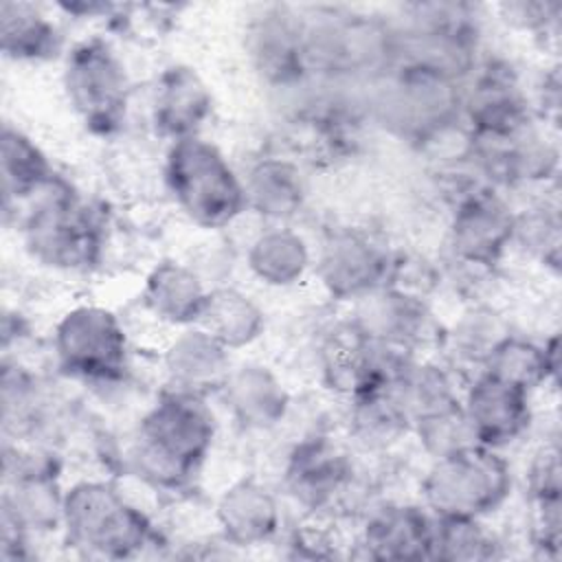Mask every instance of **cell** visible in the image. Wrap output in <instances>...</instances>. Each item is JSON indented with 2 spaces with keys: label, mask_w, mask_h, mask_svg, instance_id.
Segmentation results:
<instances>
[{
  "label": "cell",
  "mask_w": 562,
  "mask_h": 562,
  "mask_svg": "<svg viewBox=\"0 0 562 562\" xmlns=\"http://www.w3.org/2000/svg\"><path fill=\"white\" fill-rule=\"evenodd\" d=\"M53 349L59 367L79 380L105 384L127 371V336L119 316L101 305H77L55 325Z\"/></svg>",
  "instance_id": "52a82bcc"
},
{
  "label": "cell",
  "mask_w": 562,
  "mask_h": 562,
  "mask_svg": "<svg viewBox=\"0 0 562 562\" xmlns=\"http://www.w3.org/2000/svg\"><path fill=\"white\" fill-rule=\"evenodd\" d=\"M222 393L233 417L244 428L268 430L288 415L290 395L281 380L263 364L248 362L231 369Z\"/></svg>",
  "instance_id": "44dd1931"
},
{
  "label": "cell",
  "mask_w": 562,
  "mask_h": 562,
  "mask_svg": "<svg viewBox=\"0 0 562 562\" xmlns=\"http://www.w3.org/2000/svg\"><path fill=\"white\" fill-rule=\"evenodd\" d=\"M356 303L358 312L351 325L367 338L402 351H411L413 345L422 342L430 327L424 301L395 285L378 288Z\"/></svg>",
  "instance_id": "9a60e30c"
},
{
  "label": "cell",
  "mask_w": 562,
  "mask_h": 562,
  "mask_svg": "<svg viewBox=\"0 0 562 562\" xmlns=\"http://www.w3.org/2000/svg\"><path fill=\"white\" fill-rule=\"evenodd\" d=\"M411 430L417 432L424 450L432 457H446L450 452H457L465 446L476 443L470 430V424L465 419L461 397L448 404H441L428 413L417 415L411 422Z\"/></svg>",
  "instance_id": "4dcf8cb0"
},
{
  "label": "cell",
  "mask_w": 562,
  "mask_h": 562,
  "mask_svg": "<svg viewBox=\"0 0 562 562\" xmlns=\"http://www.w3.org/2000/svg\"><path fill=\"white\" fill-rule=\"evenodd\" d=\"M215 437V419L200 395L167 389L143 415L132 461L154 487L176 490L198 472Z\"/></svg>",
  "instance_id": "6da1fadb"
},
{
  "label": "cell",
  "mask_w": 562,
  "mask_h": 562,
  "mask_svg": "<svg viewBox=\"0 0 562 562\" xmlns=\"http://www.w3.org/2000/svg\"><path fill=\"white\" fill-rule=\"evenodd\" d=\"M516 213L492 189L465 193L452 213L450 248L463 263L490 268L514 244Z\"/></svg>",
  "instance_id": "8fae6325"
},
{
  "label": "cell",
  "mask_w": 562,
  "mask_h": 562,
  "mask_svg": "<svg viewBox=\"0 0 562 562\" xmlns=\"http://www.w3.org/2000/svg\"><path fill=\"white\" fill-rule=\"evenodd\" d=\"M435 518L417 505H386L378 509L362 531V547L375 560L432 558Z\"/></svg>",
  "instance_id": "d6986e66"
},
{
  "label": "cell",
  "mask_w": 562,
  "mask_h": 562,
  "mask_svg": "<svg viewBox=\"0 0 562 562\" xmlns=\"http://www.w3.org/2000/svg\"><path fill=\"white\" fill-rule=\"evenodd\" d=\"M231 351L204 327H189L178 334L162 353V369L169 389L204 397L222 391L231 373Z\"/></svg>",
  "instance_id": "2e32d148"
},
{
  "label": "cell",
  "mask_w": 562,
  "mask_h": 562,
  "mask_svg": "<svg viewBox=\"0 0 562 562\" xmlns=\"http://www.w3.org/2000/svg\"><path fill=\"white\" fill-rule=\"evenodd\" d=\"M560 452L555 446H544L536 452L531 465H529V492L531 501L547 503V501H560L562 481H560Z\"/></svg>",
  "instance_id": "836d02e7"
},
{
  "label": "cell",
  "mask_w": 562,
  "mask_h": 562,
  "mask_svg": "<svg viewBox=\"0 0 562 562\" xmlns=\"http://www.w3.org/2000/svg\"><path fill=\"white\" fill-rule=\"evenodd\" d=\"M64 90L90 132L105 136L125 121L130 79L105 40L90 37L70 48L64 66Z\"/></svg>",
  "instance_id": "8992f818"
},
{
  "label": "cell",
  "mask_w": 562,
  "mask_h": 562,
  "mask_svg": "<svg viewBox=\"0 0 562 562\" xmlns=\"http://www.w3.org/2000/svg\"><path fill=\"white\" fill-rule=\"evenodd\" d=\"M505 336H509V329L505 327L501 316H496L492 310L476 307L457 321L450 340L459 358L483 367L494 347Z\"/></svg>",
  "instance_id": "1f68e13d"
},
{
  "label": "cell",
  "mask_w": 562,
  "mask_h": 562,
  "mask_svg": "<svg viewBox=\"0 0 562 562\" xmlns=\"http://www.w3.org/2000/svg\"><path fill=\"white\" fill-rule=\"evenodd\" d=\"M198 325L217 338L228 351H237L252 345L263 334L266 318L263 310L241 290L215 288L209 290Z\"/></svg>",
  "instance_id": "83f0119b"
},
{
  "label": "cell",
  "mask_w": 562,
  "mask_h": 562,
  "mask_svg": "<svg viewBox=\"0 0 562 562\" xmlns=\"http://www.w3.org/2000/svg\"><path fill=\"white\" fill-rule=\"evenodd\" d=\"M209 290L198 272L178 261L156 263L143 285V303L160 323L189 327L198 325L206 305Z\"/></svg>",
  "instance_id": "7402d4cb"
},
{
  "label": "cell",
  "mask_w": 562,
  "mask_h": 562,
  "mask_svg": "<svg viewBox=\"0 0 562 562\" xmlns=\"http://www.w3.org/2000/svg\"><path fill=\"white\" fill-rule=\"evenodd\" d=\"M165 180L176 204L195 226L224 228L248 209L244 180L224 154L202 136L169 145Z\"/></svg>",
  "instance_id": "7a4b0ae2"
},
{
  "label": "cell",
  "mask_w": 562,
  "mask_h": 562,
  "mask_svg": "<svg viewBox=\"0 0 562 562\" xmlns=\"http://www.w3.org/2000/svg\"><path fill=\"white\" fill-rule=\"evenodd\" d=\"M24 241L42 266L81 270L97 261L101 233L94 213L66 189H57L26 215Z\"/></svg>",
  "instance_id": "ba28073f"
},
{
  "label": "cell",
  "mask_w": 562,
  "mask_h": 562,
  "mask_svg": "<svg viewBox=\"0 0 562 562\" xmlns=\"http://www.w3.org/2000/svg\"><path fill=\"white\" fill-rule=\"evenodd\" d=\"M248 50L257 70L272 83L290 88L310 72L305 20L290 7H266L248 29Z\"/></svg>",
  "instance_id": "4fadbf2b"
},
{
  "label": "cell",
  "mask_w": 562,
  "mask_h": 562,
  "mask_svg": "<svg viewBox=\"0 0 562 562\" xmlns=\"http://www.w3.org/2000/svg\"><path fill=\"white\" fill-rule=\"evenodd\" d=\"M461 406L474 441L492 450L514 443L531 424L529 393L485 371L465 389Z\"/></svg>",
  "instance_id": "7c38bea8"
},
{
  "label": "cell",
  "mask_w": 562,
  "mask_h": 562,
  "mask_svg": "<svg viewBox=\"0 0 562 562\" xmlns=\"http://www.w3.org/2000/svg\"><path fill=\"white\" fill-rule=\"evenodd\" d=\"M213 94L202 77L189 66L167 68L154 92L151 119L160 136L173 140L200 136L204 121L211 116Z\"/></svg>",
  "instance_id": "e0dca14e"
},
{
  "label": "cell",
  "mask_w": 562,
  "mask_h": 562,
  "mask_svg": "<svg viewBox=\"0 0 562 562\" xmlns=\"http://www.w3.org/2000/svg\"><path fill=\"white\" fill-rule=\"evenodd\" d=\"M498 540L490 533L481 518H437L432 558L448 562H474L498 558Z\"/></svg>",
  "instance_id": "f546056e"
},
{
  "label": "cell",
  "mask_w": 562,
  "mask_h": 562,
  "mask_svg": "<svg viewBox=\"0 0 562 562\" xmlns=\"http://www.w3.org/2000/svg\"><path fill=\"white\" fill-rule=\"evenodd\" d=\"M351 470L347 454L325 437L301 441L285 465V487L301 505L318 509L347 483Z\"/></svg>",
  "instance_id": "ac0fdd59"
},
{
  "label": "cell",
  "mask_w": 562,
  "mask_h": 562,
  "mask_svg": "<svg viewBox=\"0 0 562 562\" xmlns=\"http://www.w3.org/2000/svg\"><path fill=\"white\" fill-rule=\"evenodd\" d=\"M476 70V68H474ZM461 97V116L476 140H505L531 127V105L507 64H483Z\"/></svg>",
  "instance_id": "9c48e42d"
},
{
  "label": "cell",
  "mask_w": 562,
  "mask_h": 562,
  "mask_svg": "<svg viewBox=\"0 0 562 562\" xmlns=\"http://www.w3.org/2000/svg\"><path fill=\"white\" fill-rule=\"evenodd\" d=\"M61 35L53 20L31 2H0V48L13 61H44L57 55Z\"/></svg>",
  "instance_id": "cb8c5ba5"
},
{
  "label": "cell",
  "mask_w": 562,
  "mask_h": 562,
  "mask_svg": "<svg viewBox=\"0 0 562 562\" xmlns=\"http://www.w3.org/2000/svg\"><path fill=\"white\" fill-rule=\"evenodd\" d=\"M509 492V463L479 443L435 459L422 483L424 503L437 518H485Z\"/></svg>",
  "instance_id": "277c9868"
},
{
  "label": "cell",
  "mask_w": 562,
  "mask_h": 562,
  "mask_svg": "<svg viewBox=\"0 0 562 562\" xmlns=\"http://www.w3.org/2000/svg\"><path fill=\"white\" fill-rule=\"evenodd\" d=\"M560 4L558 2H538V0H520L501 4V18L522 31H547L549 24L558 20Z\"/></svg>",
  "instance_id": "e575fe53"
},
{
  "label": "cell",
  "mask_w": 562,
  "mask_h": 562,
  "mask_svg": "<svg viewBox=\"0 0 562 562\" xmlns=\"http://www.w3.org/2000/svg\"><path fill=\"white\" fill-rule=\"evenodd\" d=\"M0 169L4 206L44 193L55 182L53 165L40 145L9 123L2 127L0 138Z\"/></svg>",
  "instance_id": "d4e9b609"
},
{
  "label": "cell",
  "mask_w": 562,
  "mask_h": 562,
  "mask_svg": "<svg viewBox=\"0 0 562 562\" xmlns=\"http://www.w3.org/2000/svg\"><path fill=\"white\" fill-rule=\"evenodd\" d=\"M481 371L531 395L558 373V338L553 336L540 347L509 334L494 347Z\"/></svg>",
  "instance_id": "484cf974"
},
{
  "label": "cell",
  "mask_w": 562,
  "mask_h": 562,
  "mask_svg": "<svg viewBox=\"0 0 562 562\" xmlns=\"http://www.w3.org/2000/svg\"><path fill=\"white\" fill-rule=\"evenodd\" d=\"M461 81L417 64L395 61L378 94V112L393 132L424 143L461 119Z\"/></svg>",
  "instance_id": "5b68a950"
},
{
  "label": "cell",
  "mask_w": 562,
  "mask_h": 562,
  "mask_svg": "<svg viewBox=\"0 0 562 562\" xmlns=\"http://www.w3.org/2000/svg\"><path fill=\"white\" fill-rule=\"evenodd\" d=\"M215 518L222 536L235 547L268 542L279 529V503L255 479H241L226 487L217 501Z\"/></svg>",
  "instance_id": "ffe728a7"
},
{
  "label": "cell",
  "mask_w": 562,
  "mask_h": 562,
  "mask_svg": "<svg viewBox=\"0 0 562 562\" xmlns=\"http://www.w3.org/2000/svg\"><path fill=\"white\" fill-rule=\"evenodd\" d=\"M395 261L386 248L360 228L334 231L318 255L316 272L323 288L340 301H358L384 288Z\"/></svg>",
  "instance_id": "30bf717a"
},
{
  "label": "cell",
  "mask_w": 562,
  "mask_h": 562,
  "mask_svg": "<svg viewBox=\"0 0 562 562\" xmlns=\"http://www.w3.org/2000/svg\"><path fill=\"white\" fill-rule=\"evenodd\" d=\"M514 241L525 244L531 252L540 255L544 261L558 263L560 252V220L558 211L549 209L547 204L533 206L527 213H516V228Z\"/></svg>",
  "instance_id": "d6a6232c"
},
{
  "label": "cell",
  "mask_w": 562,
  "mask_h": 562,
  "mask_svg": "<svg viewBox=\"0 0 562 562\" xmlns=\"http://www.w3.org/2000/svg\"><path fill=\"white\" fill-rule=\"evenodd\" d=\"M66 542L94 558H130L154 540L149 518L105 481H79L64 492Z\"/></svg>",
  "instance_id": "3957f363"
},
{
  "label": "cell",
  "mask_w": 562,
  "mask_h": 562,
  "mask_svg": "<svg viewBox=\"0 0 562 562\" xmlns=\"http://www.w3.org/2000/svg\"><path fill=\"white\" fill-rule=\"evenodd\" d=\"M246 206L268 220H288L305 202V182L299 167L285 158L257 160L246 180Z\"/></svg>",
  "instance_id": "603a6c76"
},
{
  "label": "cell",
  "mask_w": 562,
  "mask_h": 562,
  "mask_svg": "<svg viewBox=\"0 0 562 562\" xmlns=\"http://www.w3.org/2000/svg\"><path fill=\"white\" fill-rule=\"evenodd\" d=\"M4 518L24 531L55 529L61 525L64 492L57 485V470L50 459L35 454L4 457Z\"/></svg>",
  "instance_id": "5bb4252c"
},
{
  "label": "cell",
  "mask_w": 562,
  "mask_h": 562,
  "mask_svg": "<svg viewBox=\"0 0 562 562\" xmlns=\"http://www.w3.org/2000/svg\"><path fill=\"white\" fill-rule=\"evenodd\" d=\"M248 268L266 285L288 288L303 279L310 268V248L305 239L285 226L259 233L248 248Z\"/></svg>",
  "instance_id": "4316f807"
},
{
  "label": "cell",
  "mask_w": 562,
  "mask_h": 562,
  "mask_svg": "<svg viewBox=\"0 0 562 562\" xmlns=\"http://www.w3.org/2000/svg\"><path fill=\"white\" fill-rule=\"evenodd\" d=\"M351 430L367 446H389L411 430V417L393 391L351 400Z\"/></svg>",
  "instance_id": "f1b7e54d"
}]
</instances>
